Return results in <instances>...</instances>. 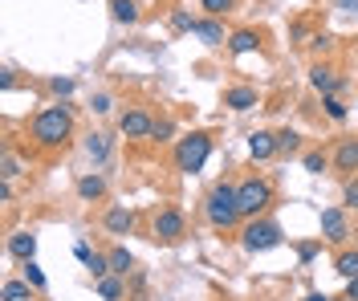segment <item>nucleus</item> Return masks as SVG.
<instances>
[{
  "label": "nucleus",
  "instance_id": "27",
  "mask_svg": "<svg viewBox=\"0 0 358 301\" xmlns=\"http://www.w3.org/2000/svg\"><path fill=\"white\" fill-rule=\"evenodd\" d=\"M306 171L322 175V171H326V155H322V151H310V155H306Z\"/></svg>",
  "mask_w": 358,
  "mask_h": 301
},
{
  "label": "nucleus",
  "instance_id": "3",
  "mask_svg": "<svg viewBox=\"0 0 358 301\" xmlns=\"http://www.w3.org/2000/svg\"><path fill=\"white\" fill-rule=\"evenodd\" d=\"M208 155H212V139L208 135H187L176 147V167L192 175V171H200L203 163H208Z\"/></svg>",
  "mask_w": 358,
  "mask_h": 301
},
{
  "label": "nucleus",
  "instance_id": "5",
  "mask_svg": "<svg viewBox=\"0 0 358 301\" xmlns=\"http://www.w3.org/2000/svg\"><path fill=\"white\" fill-rule=\"evenodd\" d=\"M273 244H281V228L273 224V220H252L245 228V249L248 253H265Z\"/></svg>",
  "mask_w": 358,
  "mask_h": 301
},
{
  "label": "nucleus",
  "instance_id": "16",
  "mask_svg": "<svg viewBox=\"0 0 358 301\" xmlns=\"http://www.w3.org/2000/svg\"><path fill=\"white\" fill-rule=\"evenodd\" d=\"M310 82H313L322 94H334V90H338V73L330 70V66H313V70H310Z\"/></svg>",
  "mask_w": 358,
  "mask_h": 301
},
{
  "label": "nucleus",
  "instance_id": "29",
  "mask_svg": "<svg viewBox=\"0 0 358 301\" xmlns=\"http://www.w3.org/2000/svg\"><path fill=\"white\" fill-rule=\"evenodd\" d=\"M171 29H176V33H187V29H196V21H192L187 13H176V17H171Z\"/></svg>",
  "mask_w": 358,
  "mask_h": 301
},
{
  "label": "nucleus",
  "instance_id": "21",
  "mask_svg": "<svg viewBox=\"0 0 358 301\" xmlns=\"http://www.w3.org/2000/svg\"><path fill=\"white\" fill-rule=\"evenodd\" d=\"M338 277H346V281L358 277V253H342L338 256Z\"/></svg>",
  "mask_w": 358,
  "mask_h": 301
},
{
  "label": "nucleus",
  "instance_id": "14",
  "mask_svg": "<svg viewBox=\"0 0 358 301\" xmlns=\"http://www.w3.org/2000/svg\"><path fill=\"white\" fill-rule=\"evenodd\" d=\"M257 45H261V37H257L252 29H236V33L228 37V49H232V53H252Z\"/></svg>",
  "mask_w": 358,
  "mask_h": 301
},
{
  "label": "nucleus",
  "instance_id": "26",
  "mask_svg": "<svg viewBox=\"0 0 358 301\" xmlns=\"http://www.w3.org/2000/svg\"><path fill=\"white\" fill-rule=\"evenodd\" d=\"M24 281H29L33 289H45V273L33 265V260H24Z\"/></svg>",
  "mask_w": 358,
  "mask_h": 301
},
{
  "label": "nucleus",
  "instance_id": "2",
  "mask_svg": "<svg viewBox=\"0 0 358 301\" xmlns=\"http://www.w3.org/2000/svg\"><path fill=\"white\" fill-rule=\"evenodd\" d=\"M208 220L216 224V228H232L236 220H241V208H236V187H212V196H208Z\"/></svg>",
  "mask_w": 358,
  "mask_h": 301
},
{
  "label": "nucleus",
  "instance_id": "10",
  "mask_svg": "<svg viewBox=\"0 0 358 301\" xmlns=\"http://www.w3.org/2000/svg\"><path fill=\"white\" fill-rule=\"evenodd\" d=\"M224 102H228L232 110H241V115H245V110L257 106V90H252V86H232V90L224 94Z\"/></svg>",
  "mask_w": 358,
  "mask_h": 301
},
{
  "label": "nucleus",
  "instance_id": "36",
  "mask_svg": "<svg viewBox=\"0 0 358 301\" xmlns=\"http://www.w3.org/2000/svg\"><path fill=\"white\" fill-rule=\"evenodd\" d=\"M73 256H78V260H90V256H94V253H90V244H86V240H82V244H73Z\"/></svg>",
  "mask_w": 358,
  "mask_h": 301
},
{
  "label": "nucleus",
  "instance_id": "20",
  "mask_svg": "<svg viewBox=\"0 0 358 301\" xmlns=\"http://www.w3.org/2000/svg\"><path fill=\"white\" fill-rule=\"evenodd\" d=\"M0 298L4 301H29L33 293H29V281H4L0 285Z\"/></svg>",
  "mask_w": 358,
  "mask_h": 301
},
{
  "label": "nucleus",
  "instance_id": "6",
  "mask_svg": "<svg viewBox=\"0 0 358 301\" xmlns=\"http://www.w3.org/2000/svg\"><path fill=\"white\" fill-rule=\"evenodd\" d=\"M183 232H187V224H183V216H179L176 208H163L155 216V236L163 240V244H176V240H183Z\"/></svg>",
  "mask_w": 358,
  "mask_h": 301
},
{
  "label": "nucleus",
  "instance_id": "9",
  "mask_svg": "<svg viewBox=\"0 0 358 301\" xmlns=\"http://www.w3.org/2000/svg\"><path fill=\"white\" fill-rule=\"evenodd\" d=\"M248 151H252V159H273L277 155V135H268V131H257V135H248Z\"/></svg>",
  "mask_w": 358,
  "mask_h": 301
},
{
  "label": "nucleus",
  "instance_id": "24",
  "mask_svg": "<svg viewBox=\"0 0 358 301\" xmlns=\"http://www.w3.org/2000/svg\"><path fill=\"white\" fill-rule=\"evenodd\" d=\"M98 293H102L106 301H118V298H122V285H118L114 277H102V281H98Z\"/></svg>",
  "mask_w": 358,
  "mask_h": 301
},
{
  "label": "nucleus",
  "instance_id": "11",
  "mask_svg": "<svg viewBox=\"0 0 358 301\" xmlns=\"http://www.w3.org/2000/svg\"><path fill=\"white\" fill-rule=\"evenodd\" d=\"M8 253L21 256V260H33V253H37V236H33V232H17V236L8 240Z\"/></svg>",
  "mask_w": 358,
  "mask_h": 301
},
{
  "label": "nucleus",
  "instance_id": "35",
  "mask_svg": "<svg viewBox=\"0 0 358 301\" xmlns=\"http://www.w3.org/2000/svg\"><path fill=\"white\" fill-rule=\"evenodd\" d=\"M0 175H4V179H13V175H17V159H13V155H4V171H0Z\"/></svg>",
  "mask_w": 358,
  "mask_h": 301
},
{
  "label": "nucleus",
  "instance_id": "12",
  "mask_svg": "<svg viewBox=\"0 0 358 301\" xmlns=\"http://www.w3.org/2000/svg\"><path fill=\"white\" fill-rule=\"evenodd\" d=\"M106 228H110L114 236H127V232L134 228V212H127V208H110V212H106Z\"/></svg>",
  "mask_w": 358,
  "mask_h": 301
},
{
  "label": "nucleus",
  "instance_id": "30",
  "mask_svg": "<svg viewBox=\"0 0 358 301\" xmlns=\"http://www.w3.org/2000/svg\"><path fill=\"white\" fill-rule=\"evenodd\" d=\"M203 8H208L212 17H220V13H228V8H232V0H203Z\"/></svg>",
  "mask_w": 358,
  "mask_h": 301
},
{
  "label": "nucleus",
  "instance_id": "40",
  "mask_svg": "<svg viewBox=\"0 0 358 301\" xmlns=\"http://www.w3.org/2000/svg\"><path fill=\"white\" fill-rule=\"evenodd\" d=\"M346 301H350V298H346Z\"/></svg>",
  "mask_w": 358,
  "mask_h": 301
},
{
  "label": "nucleus",
  "instance_id": "19",
  "mask_svg": "<svg viewBox=\"0 0 358 301\" xmlns=\"http://www.w3.org/2000/svg\"><path fill=\"white\" fill-rule=\"evenodd\" d=\"M110 17L122 24H134L138 21V4L134 0H110Z\"/></svg>",
  "mask_w": 358,
  "mask_h": 301
},
{
  "label": "nucleus",
  "instance_id": "4",
  "mask_svg": "<svg viewBox=\"0 0 358 301\" xmlns=\"http://www.w3.org/2000/svg\"><path fill=\"white\" fill-rule=\"evenodd\" d=\"M268 200H273V187H268L265 179H245V184L236 187V208H241V216L265 212Z\"/></svg>",
  "mask_w": 358,
  "mask_h": 301
},
{
  "label": "nucleus",
  "instance_id": "1",
  "mask_svg": "<svg viewBox=\"0 0 358 301\" xmlns=\"http://www.w3.org/2000/svg\"><path fill=\"white\" fill-rule=\"evenodd\" d=\"M69 131H73V118H69L66 106H49V110H41V115L33 118L37 147H62L69 139Z\"/></svg>",
  "mask_w": 358,
  "mask_h": 301
},
{
  "label": "nucleus",
  "instance_id": "33",
  "mask_svg": "<svg viewBox=\"0 0 358 301\" xmlns=\"http://www.w3.org/2000/svg\"><path fill=\"white\" fill-rule=\"evenodd\" d=\"M110 106H114V102H110V94H98V98H94V110H98V115H106Z\"/></svg>",
  "mask_w": 358,
  "mask_h": 301
},
{
  "label": "nucleus",
  "instance_id": "37",
  "mask_svg": "<svg viewBox=\"0 0 358 301\" xmlns=\"http://www.w3.org/2000/svg\"><path fill=\"white\" fill-rule=\"evenodd\" d=\"M346 298H350V301H358V277L350 281V285H346Z\"/></svg>",
  "mask_w": 358,
  "mask_h": 301
},
{
  "label": "nucleus",
  "instance_id": "28",
  "mask_svg": "<svg viewBox=\"0 0 358 301\" xmlns=\"http://www.w3.org/2000/svg\"><path fill=\"white\" fill-rule=\"evenodd\" d=\"M297 147H301V139H297L293 131H281V135H277V151H297Z\"/></svg>",
  "mask_w": 358,
  "mask_h": 301
},
{
  "label": "nucleus",
  "instance_id": "31",
  "mask_svg": "<svg viewBox=\"0 0 358 301\" xmlns=\"http://www.w3.org/2000/svg\"><path fill=\"white\" fill-rule=\"evenodd\" d=\"M342 200H346V208H358V179H350V184H346Z\"/></svg>",
  "mask_w": 358,
  "mask_h": 301
},
{
  "label": "nucleus",
  "instance_id": "25",
  "mask_svg": "<svg viewBox=\"0 0 358 301\" xmlns=\"http://www.w3.org/2000/svg\"><path fill=\"white\" fill-rule=\"evenodd\" d=\"M322 106H326V115L334 118V122H342V118H346V106L338 102L334 94H326V98H322Z\"/></svg>",
  "mask_w": 358,
  "mask_h": 301
},
{
  "label": "nucleus",
  "instance_id": "7",
  "mask_svg": "<svg viewBox=\"0 0 358 301\" xmlns=\"http://www.w3.org/2000/svg\"><path fill=\"white\" fill-rule=\"evenodd\" d=\"M118 131H122L127 139H147V135L155 131V122L143 115V110H127V115L118 118Z\"/></svg>",
  "mask_w": 358,
  "mask_h": 301
},
{
  "label": "nucleus",
  "instance_id": "18",
  "mask_svg": "<svg viewBox=\"0 0 358 301\" xmlns=\"http://www.w3.org/2000/svg\"><path fill=\"white\" fill-rule=\"evenodd\" d=\"M86 155H90V159H94V163H106V155H110V139L94 131V135H90V139H86Z\"/></svg>",
  "mask_w": 358,
  "mask_h": 301
},
{
  "label": "nucleus",
  "instance_id": "23",
  "mask_svg": "<svg viewBox=\"0 0 358 301\" xmlns=\"http://www.w3.org/2000/svg\"><path fill=\"white\" fill-rule=\"evenodd\" d=\"M86 269H90V273H94L98 281H102L106 273H110V256H98V253H94V256L86 260Z\"/></svg>",
  "mask_w": 358,
  "mask_h": 301
},
{
  "label": "nucleus",
  "instance_id": "22",
  "mask_svg": "<svg viewBox=\"0 0 358 301\" xmlns=\"http://www.w3.org/2000/svg\"><path fill=\"white\" fill-rule=\"evenodd\" d=\"M134 260H131V253L127 249H110V273H127Z\"/></svg>",
  "mask_w": 358,
  "mask_h": 301
},
{
  "label": "nucleus",
  "instance_id": "13",
  "mask_svg": "<svg viewBox=\"0 0 358 301\" xmlns=\"http://www.w3.org/2000/svg\"><path fill=\"white\" fill-rule=\"evenodd\" d=\"M334 163H338V171H358V139L342 142L334 151Z\"/></svg>",
  "mask_w": 358,
  "mask_h": 301
},
{
  "label": "nucleus",
  "instance_id": "32",
  "mask_svg": "<svg viewBox=\"0 0 358 301\" xmlns=\"http://www.w3.org/2000/svg\"><path fill=\"white\" fill-rule=\"evenodd\" d=\"M171 135H176V126H171V122H155V131H151V139H171Z\"/></svg>",
  "mask_w": 358,
  "mask_h": 301
},
{
  "label": "nucleus",
  "instance_id": "39",
  "mask_svg": "<svg viewBox=\"0 0 358 301\" xmlns=\"http://www.w3.org/2000/svg\"><path fill=\"white\" fill-rule=\"evenodd\" d=\"M306 301H330V298H326V293H310Z\"/></svg>",
  "mask_w": 358,
  "mask_h": 301
},
{
  "label": "nucleus",
  "instance_id": "17",
  "mask_svg": "<svg viewBox=\"0 0 358 301\" xmlns=\"http://www.w3.org/2000/svg\"><path fill=\"white\" fill-rule=\"evenodd\" d=\"M192 33L200 37L203 45H220V41H228V37H224V29L216 21H196V29H192Z\"/></svg>",
  "mask_w": 358,
  "mask_h": 301
},
{
  "label": "nucleus",
  "instance_id": "38",
  "mask_svg": "<svg viewBox=\"0 0 358 301\" xmlns=\"http://www.w3.org/2000/svg\"><path fill=\"white\" fill-rule=\"evenodd\" d=\"M355 4H358V0H338V8H342V13H355Z\"/></svg>",
  "mask_w": 358,
  "mask_h": 301
},
{
  "label": "nucleus",
  "instance_id": "34",
  "mask_svg": "<svg viewBox=\"0 0 358 301\" xmlns=\"http://www.w3.org/2000/svg\"><path fill=\"white\" fill-rule=\"evenodd\" d=\"M53 90L66 98V94H73V82H69V78H53Z\"/></svg>",
  "mask_w": 358,
  "mask_h": 301
},
{
  "label": "nucleus",
  "instance_id": "8",
  "mask_svg": "<svg viewBox=\"0 0 358 301\" xmlns=\"http://www.w3.org/2000/svg\"><path fill=\"white\" fill-rule=\"evenodd\" d=\"M322 236H326L330 244H342V240L350 236V232H346V216H342L338 208H326V212H322Z\"/></svg>",
  "mask_w": 358,
  "mask_h": 301
},
{
  "label": "nucleus",
  "instance_id": "15",
  "mask_svg": "<svg viewBox=\"0 0 358 301\" xmlns=\"http://www.w3.org/2000/svg\"><path fill=\"white\" fill-rule=\"evenodd\" d=\"M78 196H82V200H102V196H106V179H102V175H82V179H78Z\"/></svg>",
  "mask_w": 358,
  "mask_h": 301
}]
</instances>
